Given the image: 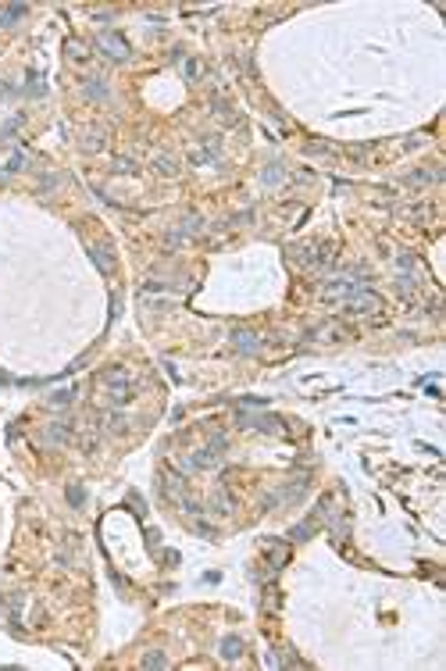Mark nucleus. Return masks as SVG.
<instances>
[{
  "label": "nucleus",
  "instance_id": "obj_2",
  "mask_svg": "<svg viewBox=\"0 0 446 671\" xmlns=\"http://www.w3.org/2000/svg\"><path fill=\"white\" fill-rule=\"evenodd\" d=\"M236 347H239V350H257V339H254L250 332H236Z\"/></svg>",
  "mask_w": 446,
  "mask_h": 671
},
{
  "label": "nucleus",
  "instance_id": "obj_1",
  "mask_svg": "<svg viewBox=\"0 0 446 671\" xmlns=\"http://www.w3.org/2000/svg\"><path fill=\"white\" fill-rule=\"evenodd\" d=\"M96 47H100L107 57H114V61H125V57H129V43H125L118 32H104V36L96 40Z\"/></svg>",
  "mask_w": 446,
  "mask_h": 671
},
{
  "label": "nucleus",
  "instance_id": "obj_4",
  "mask_svg": "<svg viewBox=\"0 0 446 671\" xmlns=\"http://www.w3.org/2000/svg\"><path fill=\"white\" fill-rule=\"evenodd\" d=\"M222 654L228 657V661H232V657H239V639H232V636H228V639L222 643Z\"/></svg>",
  "mask_w": 446,
  "mask_h": 671
},
{
  "label": "nucleus",
  "instance_id": "obj_3",
  "mask_svg": "<svg viewBox=\"0 0 446 671\" xmlns=\"http://www.w3.org/2000/svg\"><path fill=\"white\" fill-rule=\"evenodd\" d=\"M22 14H25V7H22V4H14V7H7V11L0 14V25H11V18H22Z\"/></svg>",
  "mask_w": 446,
  "mask_h": 671
},
{
  "label": "nucleus",
  "instance_id": "obj_6",
  "mask_svg": "<svg viewBox=\"0 0 446 671\" xmlns=\"http://www.w3.org/2000/svg\"><path fill=\"white\" fill-rule=\"evenodd\" d=\"M68 500H72V504H82V489H79V486L68 489Z\"/></svg>",
  "mask_w": 446,
  "mask_h": 671
},
{
  "label": "nucleus",
  "instance_id": "obj_5",
  "mask_svg": "<svg viewBox=\"0 0 446 671\" xmlns=\"http://www.w3.org/2000/svg\"><path fill=\"white\" fill-rule=\"evenodd\" d=\"M143 664H147V668H164V657H161V654H147Z\"/></svg>",
  "mask_w": 446,
  "mask_h": 671
}]
</instances>
